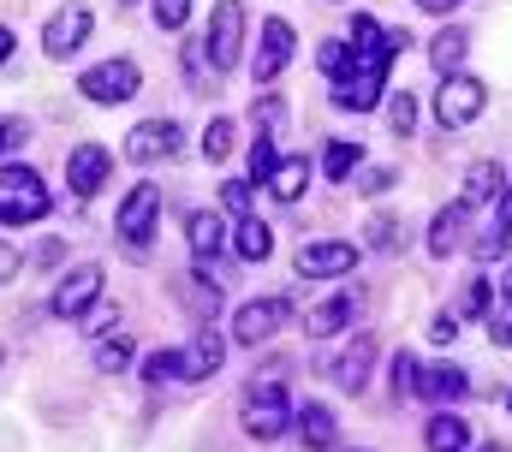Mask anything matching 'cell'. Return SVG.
Listing matches in <instances>:
<instances>
[{
  "label": "cell",
  "mask_w": 512,
  "mask_h": 452,
  "mask_svg": "<svg viewBox=\"0 0 512 452\" xmlns=\"http://www.w3.org/2000/svg\"><path fill=\"white\" fill-rule=\"evenodd\" d=\"M370 363H376V339L358 334L340 357H334V381H340L346 393H364V387H370Z\"/></svg>",
  "instance_id": "16"
},
{
  "label": "cell",
  "mask_w": 512,
  "mask_h": 452,
  "mask_svg": "<svg viewBox=\"0 0 512 452\" xmlns=\"http://www.w3.org/2000/svg\"><path fill=\"white\" fill-rule=\"evenodd\" d=\"M102 280H108V274H102L96 262H78V268L54 286V316H60V322H78V316L102 298Z\"/></svg>",
  "instance_id": "9"
},
{
  "label": "cell",
  "mask_w": 512,
  "mask_h": 452,
  "mask_svg": "<svg viewBox=\"0 0 512 452\" xmlns=\"http://www.w3.org/2000/svg\"><path fill=\"white\" fill-rule=\"evenodd\" d=\"M233 250H239L245 262H268V256H274V226L245 215V221L233 226Z\"/></svg>",
  "instance_id": "25"
},
{
  "label": "cell",
  "mask_w": 512,
  "mask_h": 452,
  "mask_svg": "<svg viewBox=\"0 0 512 452\" xmlns=\"http://www.w3.org/2000/svg\"><path fill=\"white\" fill-rule=\"evenodd\" d=\"M137 84H143V72H137V60H102V66H90L84 78H78V90L96 102V108H114V102H131L137 96Z\"/></svg>",
  "instance_id": "6"
},
{
  "label": "cell",
  "mask_w": 512,
  "mask_h": 452,
  "mask_svg": "<svg viewBox=\"0 0 512 452\" xmlns=\"http://www.w3.org/2000/svg\"><path fill=\"white\" fill-rule=\"evenodd\" d=\"M185 238H191V256H197V262H209V256L227 244V221H221L215 209H197V215L185 221Z\"/></svg>",
  "instance_id": "22"
},
{
  "label": "cell",
  "mask_w": 512,
  "mask_h": 452,
  "mask_svg": "<svg viewBox=\"0 0 512 452\" xmlns=\"http://www.w3.org/2000/svg\"><path fill=\"white\" fill-rule=\"evenodd\" d=\"M483 452H507V447H483Z\"/></svg>",
  "instance_id": "48"
},
{
  "label": "cell",
  "mask_w": 512,
  "mask_h": 452,
  "mask_svg": "<svg viewBox=\"0 0 512 452\" xmlns=\"http://www.w3.org/2000/svg\"><path fill=\"white\" fill-rule=\"evenodd\" d=\"M495 226L512 238V179H507V191H501V215H495Z\"/></svg>",
  "instance_id": "43"
},
{
  "label": "cell",
  "mask_w": 512,
  "mask_h": 452,
  "mask_svg": "<svg viewBox=\"0 0 512 452\" xmlns=\"http://www.w3.org/2000/svg\"><path fill=\"white\" fill-rule=\"evenodd\" d=\"M387 125H393V137H411V131H417V102H411V90H399V96L387 102Z\"/></svg>",
  "instance_id": "32"
},
{
  "label": "cell",
  "mask_w": 512,
  "mask_h": 452,
  "mask_svg": "<svg viewBox=\"0 0 512 452\" xmlns=\"http://www.w3.org/2000/svg\"><path fill=\"white\" fill-rule=\"evenodd\" d=\"M501 310L512 316V262H507V280H501Z\"/></svg>",
  "instance_id": "46"
},
{
  "label": "cell",
  "mask_w": 512,
  "mask_h": 452,
  "mask_svg": "<svg viewBox=\"0 0 512 452\" xmlns=\"http://www.w3.org/2000/svg\"><path fill=\"white\" fill-rule=\"evenodd\" d=\"M465 232H471V209H465V203L441 209V215L429 221V256H453V250L465 244Z\"/></svg>",
  "instance_id": "20"
},
{
  "label": "cell",
  "mask_w": 512,
  "mask_h": 452,
  "mask_svg": "<svg viewBox=\"0 0 512 452\" xmlns=\"http://www.w3.org/2000/svg\"><path fill=\"white\" fill-rule=\"evenodd\" d=\"M221 363H227V339L215 328H197L191 345L179 351V381H209V375H221Z\"/></svg>",
  "instance_id": "13"
},
{
  "label": "cell",
  "mask_w": 512,
  "mask_h": 452,
  "mask_svg": "<svg viewBox=\"0 0 512 452\" xmlns=\"http://www.w3.org/2000/svg\"><path fill=\"white\" fill-rule=\"evenodd\" d=\"M84 36H90V6H66V12L48 18L42 48H48V60H72V54L84 48Z\"/></svg>",
  "instance_id": "14"
},
{
  "label": "cell",
  "mask_w": 512,
  "mask_h": 452,
  "mask_svg": "<svg viewBox=\"0 0 512 452\" xmlns=\"http://www.w3.org/2000/svg\"><path fill=\"white\" fill-rule=\"evenodd\" d=\"M286 322H292V304H286V298H256V304H239L233 339H239V345H268Z\"/></svg>",
  "instance_id": "7"
},
{
  "label": "cell",
  "mask_w": 512,
  "mask_h": 452,
  "mask_svg": "<svg viewBox=\"0 0 512 452\" xmlns=\"http://www.w3.org/2000/svg\"><path fill=\"white\" fill-rule=\"evenodd\" d=\"M185 18H191V0H155V24L161 30H179Z\"/></svg>",
  "instance_id": "37"
},
{
  "label": "cell",
  "mask_w": 512,
  "mask_h": 452,
  "mask_svg": "<svg viewBox=\"0 0 512 452\" xmlns=\"http://www.w3.org/2000/svg\"><path fill=\"white\" fill-rule=\"evenodd\" d=\"M120 6H137V0H120Z\"/></svg>",
  "instance_id": "49"
},
{
  "label": "cell",
  "mask_w": 512,
  "mask_h": 452,
  "mask_svg": "<svg viewBox=\"0 0 512 452\" xmlns=\"http://www.w3.org/2000/svg\"><path fill=\"white\" fill-rule=\"evenodd\" d=\"M203 54H209L215 72H233V66H239V54H245V6H239V0H215Z\"/></svg>",
  "instance_id": "4"
},
{
  "label": "cell",
  "mask_w": 512,
  "mask_h": 452,
  "mask_svg": "<svg viewBox=\"0 0 512 452\" xmlns=\"http://www.w3.org/2000/svg\"><path fill=\"white\" fill-rule=\"evenodd\" d=\"M423 447L429 452H465L471 447V423H465L459 411H435L429 429H423Z\"/></svg>",
  "instance_id": "21"
},
{
  "label": "cell",
  "mask_w": 512,
  "mask_h": 452,
  "mask_svg": "<svg viewBox=\"0 0 512 452\" xmlns=\"http://www.w3.org/2000/svg\"><path fill=\"white\" fill-rule=\"evenodd\" d=\"M221 203H227L233 215H251V179H227V185H221Z\"/></svg>",
  "instance_id": "36"
},
{
  "label": "cell",
  "mask_w": 512,
  "mask_h": 452,
  "mask_svg": "<svg viewBox=\"0 0 512 452\" xmlns=\"http://www.w3.org/2000/svg\"><path fill=\"white\" fill-rule=\"evenodd\" d=\"M483 108H489V84H483V78H471V72L441 78V90H435V119H441V131H465Z\"/></svg>",
  "instance_id": "2"
},
{
  "label": "cell",
  "mask_w": 512,
  "mask_h": 452,
  "mask_svg": "<svg viewBox=\"0 0 512 452\" xmlns=\"http://www.w3.org/2000/svg\"><path fill=\"white\" fill-rule=\"evenodd\" d=\"M429 334L441 339V345H453V339H459V316H453V310H441V316H435V328H429Z\"/></svg>",
  "instance_id": "42"
},
{
  "label": "cell",
  "mask_w": 512,
  "mask_h": 452,
  "mask_svg": "<svg viewBox=\"0 0 512 452\" xmlns=\"http://www.w3.org/2000/svg\"><path fill=\"white\" fill-rule=\"evenodd\" d=\"M179 119H143L137 131H131L126 155L137 161V167H149V161H167V155H179Z\"/></svg>",
  "instance_id": "12"
},
{
  "label": "cell",
  "mask_w": 512,
  "mask_h": 452,
  "mask_svg": "<svg viewBox=\"0 0 512 452\" xmlns=\"http://www.w3.org/2000/svg\"><path fill=\"white\" fill-rule=\"evenodd\" d=\"M417 393L435 399V405H453V399L471 393V375L459 363H435V369H417Z\"/></svg>",
  "instance_id": "17"
},
{
  "label": "cell",
  "mask_w": 512,
  "mask_h": 452,
  "mask_svg": "<svg viewBox=\"0 0 512 452\" xmlns=\"http://www.w3.org/2000/svg\"><path fill=\"white\" fill-rule=\"evenodd\" d=\"M352 268H358V244H346V238H322V244L298 250L304 280H334V274H352Z\"/></svg>",
  "instance_id": "10"
},
{
  "label": "cell",
  "mask_w": 512,
  "mask_h": 452,
  "mask_svg": "<svg viewBox=\"0 0 512 452\" xmlns=\"http://www.w3.org/2000/svg\"><path fill=\"white\" fill-rule=\"evenodd\" d=\"M387 375H393V393H417V357H411V351H399Z\"/></svg>",
  "instance_id": "35"
},
{
  "label": "cell",
  "mask_w": 512,
  "mask_h": 452,
  "mask_svg": "<svg viewBox=\"0 0 512 452\" xmlns=\"http://www.w3.org/2000/svg\"><path fill=\"white\" fill-rule=\"evenodd\" d=\"M304 185H310V161H304V155H286V161L274 167V179H268V197H274V203H298Z\"/></svg>",
  "instance_id": "24"
},
{
  "label": "cell",
  "mask_w": 512,
  "mask_h": 452,
  "mask_svg": "<svg viewBox=\"0 0 512 452\" xmlns=\"http://www.w3.org/2000/svg\"><path fill=\"white\" fill-rule=\"evenodd\" d=\"M352 322V292H334L328 304H316L310 316H304V334H316V339H328V334H340Z\"/></svg>",
  "instance_id": "26"
},
{
  "label": "cell",
  "mask_w": 512,
  "mask_h": 452,
  "mask_svg": "<svg viewBox=\"0 0 512 452\" xmlns=\"http://www.w3.org/2000/svg\"><path fill=\"white\" fill-rule=\"evenodd\" d=\"M233 143H239V125H233L227 113L203 125V155H209V161H227V155H233Z\"/></svg>",
  "instance_id": "29"
},
{
  "label": "cell",
  "mask_w": 512,
  "mask_h": 452,
  "mask_svg": "<svg viewBox=\"0 0 512 452\" xmlns=\"http://www.w3.org/2000/svg\"><path fill=\"white\" fill-rule=\"evenodd\" d=\"M155 215H161V185H131L114 226H120V238H126L131 250H143L149 232H155Z\"/></svg>",
  "instance_id": "8"
},
{
  "label": "cell",
  "mask_w": 512,
  "mask_h": 452,
  "mask_svg": "<svg viewBox=\"0 0 512 452\" xmlns=\"http://www.w3.org/2000/svg\"><path fill=\"white\" fill-rule=\"evenodd\" d=\"M501 191H507V167H501V161H471V167H465V197H459V203H465V209H483V203H495Z\"/></svg>",
  "instance_id": "19"
},
{
  "label": "cell",
  "mask_w": 512,
  "mask_h": 452,
  "mask_svg": "<svg viewBox=\"0 0 512 452\" xmlns=\"http://www.w3.org/2000/svg\"><path fill=\"white\" fill-rule=\"evenodd\" d=\"M322 167H328V179H334V185H346V179L364 167V149H358L352 137H334V143H328V155H322Z\"/></svg>",
  "instance_id": "28"
},
{
  "label": "cell",
  "mask_w": 512,
  "mask_h": 452,
  "mask_svg": "<svg viewBox=\"0 0 512 452\" xmlns=\"http://www.w3.org/2000/svg\"><path fill=\"white\" fill-rule=\"evenodd\" d=\"M24 137H30V125H24V119H0V155H18V149H24Z\"/></svg>",
  "instance_id": "39"
},
{
  "label": "cell",
  "mask_w": 512,
  "mask_h": 452,
  "mask_svg": "<svg viewBox=\"0 0 512 452\" xmlns=\"http://www.w3.org/2000/svg\"><path fill=\"white\" fill-rule=\"evenodd\" d=\"M316 66H322L328 78H346V72H352V48H346V42H322V48H316Z\"/></svg>",
  "instance_id": "33"
},
{
  "label": "cell",
  "mask_w": 512,
  "mask_h": 452,
  "mask_svg": "<svg viewBox=\"0 0 512 452\" xmlns=\"http://www.w3.org/2000/svg\"><path fill=\"white\" fill-rule=\"evenodd\" d=\"M143 381L155 387V381H179V351H149L143 357Z\"/></svg>",
  "instance_id": "34"
},
{
  "label": "cell",
  "mask_w": 512,
  "mask_h": 452,
  "mask_svg": "<svg viewBox=\"0 0 512 452\" xmlns=\"http://www.w3.org/2000/svg\"><path fill=\"white\" fill-rule=\"evenodd\" d=\"M292 60V24L286 18H262L256 30V84H274Z\"/></svg>",
  "instance_id": "11"
},
{
  "label": "cell",
  "mask_w": 512,
  "mask_h": 452,
  "mask_svg": "<svg viewBox=\"0 0 512 452\" xmlns=\"http://www.w3.org/2000/svg\"><path fill=\"white\" fill-rule=\"evenodd\" d=\"M465 310H471V316H489V280H471V292H465Z\"/></svg>",
  "instance_id": "41"
},
{
  "label": "cell",
  "mask_w": 512,
  "mask_h": 452,
  "mask_svg": "<svg viewBox=\"0 0 512 452\" xmlns=\"http://www.w3.org/2000/svg\"><path fill=\"white\" fill-rule=\"evenodd\" d=\"M108 167H114V155H108L102 143H78V149L66 155V185H72L78 197H96V191L108 185Z\"/></svg>",
  "instance_id": "15"
},
{
  "label": "cell",
  "mask_w": 512,
  "mask_h": 452,
  "mask_svg": "<svg viewBox=\"0 0 512 452\" xmlns=\"http://www.w3.org/2000/svg\"><path fill=\"white\" fill-rule=\"evenodd\" d=\"M18 274V250L12 244H0V280H12Z\"/></svg>",
  "instance_id": "44"
},
{
  "label": "cell",
  "mask_w": 512,
  "mask_h": 452,
  "mask_svg": "<svg viewBox=\"0 0 512 452\" xmlns=\"http://www.w3.org/2000/svg\"><path fill=\"white\" fill-rule=\"evenodd\" d=\"M292 423H298V441H304L310 452H334L340 447V417H334L328 405H304Z\"/></svg>",
  "instance_id": "18"
},
{
  "label": "cell",
  "mask_w": 512,
  "mask_h": 452,
  "mask_svg": "<svg viewBox=\"0 0 512 452\" xmlns=\"http://www.w3.org/2000/svg\"><path fill=\"white\" fill-rule=\"evenodd\" d=\"M126 363H131V339L126 334H114V339L96 345V369H102V375H120Z\"/></svg>",
  "instance_id": "31"
},
{
  "label": "cell",
  "mask_w": 512,
  "mask_h": 452,
  "mask_svg": "<svg viewBox=\"0 0 512 452\" xmlns=\"http://www.w3.org/2000/svg\"><path fill=\"white\" fill-rule=\"evenodd\" d=\"M358 452H370V447H358Z\"/></svg>",
  "instance_id": "51"
},
{
  "label": "cell",
  "mask_w": 512,
  "mask_h": 452,
  "mask_svg": "<svg viewBox=\"0 0 512 452\" xmlns=\"http://www.w3.org/2000/svg\"><path fill=\"white\" fill-rule=\"evenodd\" d=\"M6 60H12V30L0 24V66H6Z\"/></svg>",
  "instance_id": "47"
},
{
  "label": "cell",
  "mask_w": 512,
  "mask_h": 452,
  "mask_svg": "<svg viewBox=\"0 0 512 452\" xmlns=\"http://www.w3.org/2000/svg\"><path fill=\"white\" fill-rule=\"evenodd\" d=\"M358 191H364V197H382V191H393V167H364V173H358Z\"/></svg>",
  "instance_id": "38"
},
{
  "label": "cell",
  "mask_w": 512,
  "mask_h": 452,
  "mask_svg": "<svg viewBox=\"0 0 512 452\" xmlns=\"http://www.w3.org/2000/svg\"><path fill=\"white\" fill-rule=\"evenodd\" d=\"M179 298H185V304H191V310L203 316V328H209V322H215V310H221V286H215V280H209L203 268L179 280Z\"/></svg>",
  "instance_id": "27"
},
{
  "label": "cell",
  "mask_w": 512,
  "mask_h": 452,
  "mask_svg": "<svg viewBox=\"0 0 512 452\" xmlns=\"http://www.w3.org/2000/svg\"><path fill=\"white\" fill-rule=\"evenodd\" d=\"M292 399H286V387L280 381H262V387H251L245 393V435L251 441H280L286 429H292Z\"/></svg>",
  "instance_id": "3"
},
{
  "label": "cell",
  "mask_w": 512,
  "mask_h": 452,
  "mask_svg": "<svg viewBox=\"0 0 512 452\" xmlns=\"http://www.w3.org/2000/svg\"><path fill=\"white\" fill-rule=\"evenodd\" d=\"M417 6H423V12H441V18H447V12H453L459 0H417Z\"/></svg>",
  "instance_id": "45"
},
{
  "label": "cell",
  "mask_w": 512,
  "mask_h": 452,
  "mask_svg": "<svg viewBox=\"0 0 512 452\" xmlns=\"http://www.w3.org/2000/svg\"><path fill=\"white\" fill-rule=\"evenodd\" d=\"M465 54H471V36H465L459 24H447V30H441V36L429 42V66H435L441 78H453V72L465 66Z\"/></svg>",
  "instance_id": "23"
},
{
  "label": "cell",
  "mask_w": 512,
  "mask_h": 452,
  "mask_svg": "<svg viewBox=\"0 0 512 452\" xmlns=\"http://www.w3.org/2000/svg\"><path fill=\"white\" fill-rule=\"evenodd\" d=\"M405 232H411L405 221H393V215H376V221H370V250H382V256L405 250Z\"/></svg>",
  "instance_id": "30"
},
{
  "label": "cell",
  "mask_w": 512,
  "mask_h": 452,
  "mask_svg": "<svg viewBox=\"0 0 512 452\" xmlns=\"http://www.w3.org/2000/svg\"><path fill=\"white\" fill-rule=\"evenodd\" d=\"M507 411H512V393H507Z\"/></svg>",
  "instance_id": "50"
},
{
  "label": "cell",
  "mask_w": 512,
  "mask_h": 452,
  "mask_svg": "<svg viewBox=\"0 0 512 452\" xmlns=\"http://www.w3.org/2000/svg\"><path fill=\"white\" fill-rule=\"evenodd\" d=\"M512 238L507 232H501V226H489V232H483V238H477V244H471V250H477V262H495V256H501V250H507Z\"/></svg>",
  "instance_id": "40"
},
{
  "label": "cell",
  "mask_w": 512,
  "mask_h": 452,
  "mask_svg": "<svg viewBox=\"0 0 512 452\" xmlns=\"http://www.w3.org/2000/svg\"><path fill=\"white\" fill-rule=\"evenodd\" d=\"M48 215V185L36 167H0V226H30Z\"/></svg>",
  "instance_id": "1"
},
{
  "label": "cell",
  "mask_w": 512,
  "mask_h": 452,
  "mask_svg": "<svg viewBox=\"0 0 512 452\" xmlns=\"http://www.w3.org/2000/svg\"><path fill=\"white\" fill-rule=\"evenodd\" d=\"M382 90H387V54H370V60H358V54H352V72H346V78H334V108L370 113L376 102H382Z\"/></svg>",
  "instance_id": "5"
}]
</instances>
